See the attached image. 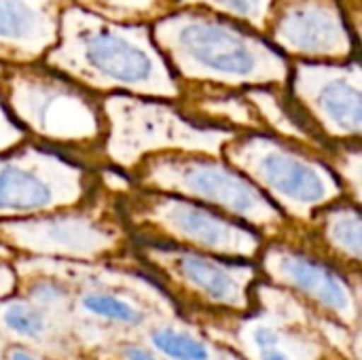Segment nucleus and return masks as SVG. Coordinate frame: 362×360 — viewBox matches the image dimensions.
<instances>
[{
  "label": "nucleus",
  "instance_id": "nucleus-9",
  "mask_svg": "<svg viewBox=\"0 0 362 360\" xmlns=\"http://www.w3.org/2000/svg\"><path fill=\"white\" fill-rule=\"evenodd\" d=\"M98 187V172L34 140L0 153V221L72 208Z\"/></svg>",
  "mask_w": 362,
  "mask_h": 360
},
{
  "label": "nucleus",
  "instance_id": "nucleus-2",
  "mask_svg": "<svg viewBox=\"0 0 362 360\" xmlns=\"http://www.w3.org/2000/svg\"><path fill=\"white\" fill-rule=\"evenodd\" d=\"M151 36L180 83L229 89L288 87L291 64L278 49L206 8H176L153 23Z\"/></svg>",
  "mask_w": 362,
  "mask_h": 360
},
{
  "label": "nucleus",
  "instance_id": "nucleus-25",
  "mask_svg": "<svg viewBox=\"0 0 362 360\" xmlns=\"http://www.w3.org/2000/svg\"><path fill=\"white\" fill-rule=\"evenodd\" d=\"M119 359L121 360H161L159 354L144 346V344H134V342H127V344H121L119 346Z\"/></svg>",
  "mask_w": 362,
  "mask_h": 360
},
{
  "label": "nucleus",
  "instance_id": "nucleus-20",
  "mask_svg": "<svg viewBox=\"0 0 362 360\" xmlns=\"http://www.w3.org/2000/svg\"><path fill=\"white\" fill-rule=\"evenodd\" d=\"M148 342L157 354L170 360H212L210 346L185 329L157 323L148 329Z\"/></svg>",
  "mask_w": 362,
  "mask_h": 360
},
{
  "label": "nucleus",
  "instance_id": "nucleus-13",
  "mask_svg": "<svg viewBox=\"0 0 362 360\" xmlns=\"http://www.w3.org/2000/svg\"><path fill=\"white\" fill-rule=\"evenodd\" d=\"M261 38L301 62H350L354 53L335 0H276Z\"/></svg>",
  "mask_w": 362,
  "mask_h": 360
},
{
  "label": "nucleus",
  "instance_id": "nucleus-12",
  "mask_svg": "<svg viewBox=\"0 0 362 360\" xmlns=\"http://www.w3.org/2000/svg\"><path fill=\"white\" fill-rule=\"evenodd\" d=\"M291 98L329 144L361 142L362 68L350 62H301L291 66Z\"/></svg>",
  "mask_w": 362,
  "mask_h": 360
},
{
  "label": "nucleus",
  "instance_id": "nucleus-8",
  "mask_svg": "<svg viewBox=\"0 0 362 360\" xmlns=\"http://www.w3.org/2000/svg\"><path fill=\"white\" fill-rule=\"evenodd\" d=\"M106 168L132 176L142 159L159 153H204L221 157L235 132L199 125L187 119L174 102L112 93L102 98Z\"/></svg>",
  "mask_w": 362,
  "mask_h": 360
},
{
  "label": "nucleus",
  "instance_id": "nucleus-22",
  "mask_svg": "<svg viewBox=\"0 0 362 360\" xmlns=\"http://www.w3.org/2000/svg\"><path fill=\"white\" fill-rule=\"evenodd\" d=\"M244 339L252 348V354L276 350V348H284L282 346V342H284L282 329L272 325V323H252L244 331Z\"/></svg>",
  "mask_w": 362,
  "mask_h": 360
},
{
  "label": "nucleus",
  "instance_id": "nucleus-16",
  "mask_svg": "<svg viewBox=\"0 0 362 360\" xmlns=\"http://www.w3.org/2000/svg\"><path fill=\"white\" fill-rule=\"evenodd\" d=\"M174 104L187 119L199 125L229 129L235 134L265 132L263 121L244 89L180 83V98Z\"/></svg>",
  "mask_w": 362,
  "mask_h": 360
},
{
  "label": "nucleus",
  "instance_id": "nucleus-24",
  "mask_svg": "<svg viewBox=\"0 0 362 360\" xmlns=\"http://www.w3.org/2000/svg\"><path fill=\"white\" fill-rule=\"evenodd\" d=\"M17 295V272L13 259L0 257V301Z\"/></svg>",
  "mask_w": 362,
  "mask_h": 360
},
{
  "label": "nucleus",
  "instance_id": "nucleus-23",
  "mask_svg": "<svg viewBox=\"0 0 362 360\" xmlns=\"http://www.w3.org/2000/svg\"><path fill=\"white\" fill-rule=\"evenodd\" d=\"M0 72H2V64H0ZM25 140H28V136H25L23 129L8 117V112L4 110L2 100H0V153L11 151V149L19 146V144L25 142Z\"/></svg>",
  "mask_w": 362,
  "mask_h": 360
},
{
  "label": "nucleus",
  "instance_id": "nucleus-5",
  "mask_svg": "<svg viewBox=\"0 0 362 360\" xmlns=\"http://www.w3.org/2000/svg\"><path fill=\"white\" fill-rule=\"evenodd\" d=\"M117 206L129 238L146 246L257 263L267 242L255 229L212 208L176 195L136 189L134 185L117 195Z\"/></svg>",
  "mask_w": 362,
  "mask_h": 360
},
{
  "label": "nucleus",
  "instance_id": "nucleus-15",
  "mask_svg": "<svg viewBox=\"0 0 362 360\" xmlns=\"http://www.w3.org/2000/svg\"><path fill=\"white\" fill-rule=\"evenodd\" d=\"M70 0H0V64H40Z\"/></svg>",
  "mask_w": 362,
  "mask_h": 360
},
{
  "label": "nucleus",
  "instance_id": "nucleus-21",
  "mask_svg": "<svg viewBox=\"0 0 362 360\" xmlns=\"http://www.w3.org/2000/svg\"><path fill=\"white\" fill-rule=\"evenodd\" d=\"M274 2L276 0H178L176 8H206L240 25H248V30L261 36Z\"/></svg>",
  "mask_w": 362,
  "mask_h": 360
},
{
  "label": "nucleus",
  "instance_id": "nucleus-27",
  "mask_svg": "<svg viewBox=\"0 0 362 360\" xmlns=\"http://www.w3.org/2000/svg\"><path fill=\"white\" fill-rule=\"evenodd\" d=\"M4 360H40L36 354H32L28 348L19 344H11L4 348Z\"/></svg>",
  "mask_w": 362,
  "mask_h": 360
},
{
  "label": "nucleus",
  "instance_id": "nucleus-7",
  "mask_svg": "<svg viewBox=\"0 0 362 360\" xmlns=\"http://www.w3.org/2000/svg\"><path fill=\"white\" fill-rule=\"evenodd\" d=\"M129 233L123 225L117 195L98 180L95 191L72 208L30 219L0 221V246L25 259L104 263L129 255Z\"/></svg>",
  "mask_w": 362,
  "mask_h": 360
},
{
  "label": "nucleus",
  "instance_id": "nucleus-11",
  "mask_svg": "<svg viewBox=\"0 0 362 360\" xmlns=\"http://www.w3.org/2000/svg\"><path fill=\"white\" fill-rule=\"evenodd\" d=\"M259 272L282 293H291L318 314L344 327H358L361 286L335 265L284 242H265L259 255Z\"/></svg>",
  "mask_w": 362,
  "mask_h": 360
},
{
  "label": "nucleus",
  "instance_id": "nucleus-19",
  "mask_svg": "<svg viewBox=\"0 0 362 360\" xmlns=\"http://www.w3.org/2000/svg\"><path fill=\"white\" fill-rule=\"evenodd\" d=\"M102 19L127 25H148L176 11L178 0H70Z\"/></svg>",
  "mask_w": 362,
  "mask_h": 360
},
{
  "label": "nucleus",
  "instance_id": "nucleus-3",
  "mask_svg": "<svg viewBox=\"0 0 362 360\" xmlns=\"http://www.w3.org/2000/svg\"><path fill=\"white\" fill-rule=\"evenodd\" d=\"M0 100L28 140L98 172L102 159V98L42 64L2 66Z\"/></svg>",
  "mask_w": 362,
  "mask_h": 360
},
{
  "label": "nucleus",
  "instance_id": "nucleus-1",
  "mask_svg": "<svg viewBox=\"0 0 362 360\" xmlns=\"http://www.w3.org/2000/svg\"><path fill=\"white\" fill-rule=\"evenodd\" d=\"M40 64L100 98H180V81L155 47L148 25L115 23L72 2L64 8L57 40Z\"/></svg>",
  "mask_w": 362,
  "mask_h": 360
},
{
  "label": "nucleus",
  "instance_id": "nucleus-26",
  "mask_svg": "<svg viewBox=\"0 0 362 360\" xmlns=\"http://www.w3.org/2000/svg\"><path fill=\"white\" fill-rule=\"evenodd\" d=\"M346 17L348 28L354 30V36H358L361 32V0H335Z\"/></svg>",
  "mask_w": 362,
  "mask_h": 360
},
{
  "label": "nucleus",
  "instance_id": "nucleus-4",
  "mask_svg": "<svg viewBox=\"0 0 362 360\" xmlns=\"http://www.w3.org/2000/svg\"><path fill=\"white\" fill-rule=\"evenodd\" d=\"M136 189L176 195L212 208L263 236L278 240L291 221L223 157L204 153H159L140 161L129 176Z\"/></svg>",
  "mask_w": 362,
  "mask_h": 360
},
{
  "label": "nucleus",
  "instance_id": "nucleus-14",
  "mask_svg": "<svg viewBox=\"0 0 362 360\" xmlns=\"http://www.w3.org/2000/svg\"><path fill=\"white\" fill-rule=\"evenodd\" d=\"M284 240L331 265L344 274L358 278L362 261V216L361 208L348 199H339L308 223H291Z\"/></svg>",
  "mask_w": 362,
  "mask_h": 360
},
{
  "label": "nucleus",
  "instance_id": "nucleus-29",
  "mask_svg": "<svg viewBox=\"0 0 362 360\" xmlns=\"http://www.w3.org/2000/svg\"><path fill=\"white\" fill-rule=\"evenodd\" d=\"M0 257H2V259H15V257H13L4 246H0Z\"/></svg>",
  "mask_w": 362,
  "mask_h": 360
},
{
  "label": "nucleus",
  "instance_id": "nucleus-10",
  "mask_svg": "<svg viewBox=\"0 0 362 360\" xmlns=\"http://www.w3.org/2000/svg\"><path fill=\"white\" fill-rule=\"evenodd\" d=\"M144 267L182 308L246 316L255 308L257 265L193 250L140 246Z\"/></svg>",
  "mask_w": 362,
  "mask_h": 360
},
{
  "label": "nucleus",
  "instance_id": "nucleus-28",
  "mask_svg": "<svg viewBox=\"0 0 362 360\" xmlns=\"http://www.w3.org/2000/svg\"><path fill=\"white\" fill-rule=\"evenodd\" d=\"M257 360H301L297 356H293L291 352H286L284 348H276V350H267V352H259L255 354Z\"/></svg>",
  "mask_w": 362,
  "mask_h": 360
},
{
  "label": "nucleus",
  "instance_id": "nucleus-6",
  "mask_svg": "<svg viewBox=\"0 0 362 360\" xmlns=\"http://www.w3.org/2000/svg\"><path fill=\"white\" fill-rule=\"evenodd\" d=\"M221 157L291 223H308L322 208L346 199L339 180L318 153L274 134H235Z\"/></svg>",
  "mask_w": 362,
  "mask_h": 360
},
{
  "label": "nucleus",
  "instance_id": "nucleus-17",
  "mask_svg": "<svg viewBox=\"0 0 362 360\" xmlns=\"http://www.w3.org/2000/svg\"><path fill=\"white\" fill-rule=\"evenodd\" d=\"M121 291H123L121 286H104V284L74 286L72 308L76 306L85 316L98 323H106L110 327H121L129 331H138L144 327L151 329L153 325H157L153 323L157 312L146 301H140L132 293L136 289L125 286V293Z\"/></svg>",
  "mask_w": 362,
  "mask_h": 360
},
{
  "label": "nucleus",
  "instance_id": "nucleus-18",
  "mask_svg": "<svg viewBox=\"0 0 362 360\" xmlns=\"http://www.w3.org/2000/svg\"><path fill=\"white\" fill-rule=\"evenodd\" d=\"M0 333L13 344H45L55 333L53 314L21 299L0 301Z\"/></svg>",
  "mask_w": 362,
  "mask_h": 360
}]
</instances>
